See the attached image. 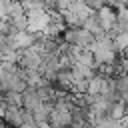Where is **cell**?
<instances>
[{"label": "cell", "mask_w": 128, "mask_h": 128, "mask_svg": "<svg viewBox=\"0 0 128 128\" xmlns=\"http://www.w3.org/2000/svg\"><path fill=\"white\" fill-rule=\"evenodd\" d=\"M84 30H88L96 40L98 38H104L106 36V30L102 28V24H100V18H98V14L96 12H92L90 16H88V20L84 22Z\"/></svg>", "instance_id": "obj_6"}, {"label": "cell", "mask_w": 128, "mask_h": 128, "mask_svg": "<svg viewBox=\"0 0 128 128\" xmlns=\"http://www.w3.org/2000/svg\"><path fill=\"white\" fill-rule=\"evenodd\" d=\"M86 4H88V8H90L92 12H98V10H102V8L106 6V2H102V0H88Z\"/></svg>", "instance_id": "obj_12"}, {"label": "cell", "mask_w": 128, "mask_h": 128, "mask_svg": "<svg viewBox=\"0 0 128 128\" xmlns=\"http://www.w3.org/2000/svg\"><path fill=\"white\" fill-rule=\"evenodd\" d=\"M116 90H118L122 100L128 96V74H122V76L116 78Z\"/></svg>", "instance_id": "obj_9"}, {"label": "cell", "mask_w": 128, "mask_h": 128, "mask_svg": "<svg viewBox=\"0 0 128 128\" xmlns=\"http://www.w3.org/2000/svg\"><path fill=\"white\" fill-rule=\"evenodd\" d=\"M50 128H52V126H50Z\"/></svg>", "instance_id": "obj_16"}, {"label": "cell", "mask_w": 128, "mask_h": 128, "mask_svg": "<svg viewBox=\"0 0 128 128\" xmlns=\"http://www.w3.org/2000/svg\"><path fill=\"white\" fill-rule=\"evenodd\" d=\"M102 84H104V76L96 74V76L88 82V94H90V96H100V94H102Z\"/></svg>", "instance_id": "obj_7"}, {"label": "cell", "mask_w": 128, "mask_h": 128, "mask_svg": "<svg viewBox=\"0 0 128 128\" xmlns=\"http://www.w3.org/2000/svg\"><path fill=\"white\" fill-rule=\"evenodd\" d=\"M124 58H128V50H126V52H124Z\"/></svg>", "instance_id": "obj_15"}, {"label": "cell", "mask_w": 128, "mask_h": 128, "mask_svg": "<svg viewBox=\"0 0 128 128\" xmlns=\"http://www.w3.org/2000/svg\"><path fill=\"white\" fill-rule=\"evenodd\" d=\"M18 66L24 68V70H40V68H42V54H40L36 48L22 50V52H20Z\"/></svg>", "instance_id": "obj_3"}, {"label": "cell", "mask_w": 128, "mask_h": 128, "mask_svg": "<svg viewBox=\"0 0 128 128\" xmlns=\"http://www.w3.org/2000/svg\"><path fill=\"white\" fill-rule=\"evenodd\" d=\"M126 114H128V110H126V104L120 100V102H114V106H112V110H110V114H108V116H110V118H114L116 122H120V120H122Z\"/></svg>", "instance_id": "obj_8"}, {"label": "cell", "mask_w": 128, "mask_h": 128, "mask_svg": "<svg viewBox=\"0 0 128 128\" xmlns=\"http://www.w3.org/2000/svg\"><path fill=\"white\" fill-rule=\"evenodd\" d=\"M120 126H122V128H128V114H126V116L120 120Z\"/></svg>", "instance_id": "obj_14"}, {"label": "cell", "mask_w": 128, "mask_h": 128, "mask_svg": "<svg viewBox=\"0 0 128 128\" xmlns=\"http://www.w3.org/2000/svg\"><path fill=\"white\" fill-rule=\"evenodd\" d=\"M26 14L28 12H36V10H44V2H38V0H30V2H22Z\"/></svg>", "instance_id": "obj_11"}, {"label": "cell", "mask_w": 128, "mask_h": 128, "mask_svg": "<svg viewBox=\"0 0 128 128\" xmlns=\"http://www.w3.org/2000/svg\"><path fill=\"white\" fill-rule=\"evenodd\" d=\"M2 118L12 128H22L26 124V110L22 106H8L6 102H2Z\"/></svg>", "instance_id": "obj_2"}, {"label": "cell", "mask_w": 128, "mask_h": 128, "mask_svg": "<svg viewBox=\"0 0 128 128\" xmlns=\"http://www.w3.org/2000/svg\"><path fill=\"white\" fill-rule=\"evenodd\" d=\"M44 106V102H42V98H40V94H38V90L36 88H28L24 94H22V108L26 110V112H36V110H40Z\"/></svg>", "instance_id": "obj_5"}, {"label": "cell", "mask_w": 128, "mask_h": 128, "mask_svg": "<svg viewBox=\"0 0 128 128\" xmlns=\"http://www.w3.org/2000/svg\"><path fill=\"white\" fill-rule=\"evenodd\" d=\"M96 14H98L100 24H102V28L106 30V34H110V32L116 30V24H118V12H116L114 8H110V6L106 4V6H104L102 10H98Z\"/></svg>", "instance_id": "obj_4"}, {"label": "cell", "mask_w": 128, "mask_h": 128, "mask_svg": "<svg viewBox=\"0 0 128 128\" xmlns=\"http://www.w3.org/2000/svg\"><path fill=\"white\" fill-rule=\"evenodd\" d=\"M120 66H122V70H124V74H128V58H122V62H120Z\"/></svg>", "instance_id": "obj_13"}, {"label": "cell", "mask_w": 128, "mask_h": 128, "mask_svg": "<svg viewBox=\"0 0 128 128\" xmlns=\"http://www.w3.org/2000/svg\"><path fill=\"white\" fill-rule=\"evenodd\" d=\"M62 42H66L70 46H76L80 50H90L92 44L96 42V38L84 28H66L64 34H62Z\"/></svg>", "instance_id": "obj_1"}, {"label": "cell", "mask_w": 128, "mask_h": 128, "mask_svg": "<svg viewBox=\"0 0 128 128\" xmlns=\"http://www.w3.org/2000/svg\"><path fill=\"white\" fill-rule=\"evenodd\" d=\"M2 102H6L8 106H22V94H18V92L2 94Z\"/></svg>", "instance_id": "obj_10"}]
</instances>
